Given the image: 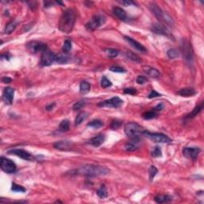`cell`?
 Masks as SVG:
<instances>
[{
  "label": "cell",
  "mask_w": 204,
  "mask_h": 204,
  "mask_svg": "<svg viewBox=\"0 0 204 204\" xmlns=\"http://www.w3.org/2000/svg\"><path fill=\"white\" fill-rule=\"evenodd\" d=\"M124 93L125 94H130V95H135V94H137V91L134 88H127L124 89Z\"/></svg>",
  "instance_id": "cell-45"
},
{
  "label": "cell",
  "mask_w": 204,
  "mask_h": 204,
  "mask_svg": "<svg viewBox=\"0 0 204 204\" xmlns=\"http://www.w3.org/2000/svg\"><path fill=\"white\" fill-rule=\"evenodd\" d=\"M143 71L148 75V76L153 77V78H157L160 76V73L156 69L152 68L150 66H144L143 67Z\"/></svg>",
  "instance_id": "cell-19"
},
{
  "label": "cell",
  "mask_w": 204,
  "mask_h": 204,
  "mask_svg": "<svg viewBox=\"0 0 204 204\" xmlns=\"http://www.w3.org/2000/svg\"><path fill=\"white\" fill-rule=\"evenodd\" d=\"M200 152V149L198 148H183V156L187 159L195 160L198 157V154Z\"/></svg>",
  "instance_id": "cell-13"
},
{
  "label": "cell",
  "mask_w": 204,
  "mask_h": 204,
  "mask_svg": "<svg viewBox=\"0 0 204 204\" xmlns=\"http://www.w3.org/2000/svg\"><path fill=\"white\" fill-rule=\"evenodd\" d=\"M27 48L30 52L33 53H37L39 52H45L48 50L47 46L45 43L38 41H31L27 44Z\"/></svg>",
  "instance_id": "cell-8"
},
{
  "label": "cell",
  "mask_w": 204,
  "mask_h": 204,
  "mask_svg": "<svg viewBox=\"0 0 204 204\" xmlns=\"http://www.w3.org/2000/svg\"><path fill=\"white\" fill-rule=\"evenodd\" d=\"M110 70L112 72H115V73H125L126 70L122 68V67L118 66V65H113V66L110 67Z\"/></svg>",
  "instance_id": "cell-43"
},
{
  "label": "cell",
  "mask_w": 204,
  "mask_h": 204,
  "mask_svg": "<svg viewBox=\"0 0 204 204\" xmlns=\"http://www.w3.org/2000/svg\"><path fill=\"white\" fill-rule=\"evenodd\" d=\"M89 116V113L85 111H82L77 116L76 119H75V124L76 125H79L81 124L84 120H86V118Z\"/></svg>",
  "instance_id": "cell-25"
},
{
  "label": "cell",
  "mask_w": 204,
  "mask_h": 204,
  "mask_svg": "<svg viewBox=\"0 0 204 204\" xmlns=\"http://www.w3.org/2000/svg\"><path fill=\"white\" fill-rule=\"evenodd\" d=\"M90 88H91V86H90V84L89 82L87 81H81L80 84V92L81 94H85L87 93H89L90 90Z\"/></svg>",
  "instance_id": "cell-29"
},
{
  "label": "cell",
  "mask_w": 204,
  "mask_h": 204,
  "mask_svg": "<svg viewBox=\"0 0 204 204\" xmlns=\"http://www.w3.org/2000/svg\"><path fill=\"white\" fill-rule=\"evenodd\" d=\"M10 154L15 155L17 156L20 157V158L26 160H34V156L30 152H28L26 150L23 149H13L9 151Z\"/></svg>",
  "instance_id": "cell-14"
},
{
  "label": "cell",
  "mask_w": 204,
  "mask_h": 204,
  "mask_svg": "<svg viewBox=\"0 0 204 204\" xmlns=\"http://www.w3.org/2000/svg\"><path fill=\"white\" fill-rule=\"evenodd\" d=\"M202 108H203V103H201L200 105H198V106H196L195 108V109H193V111L191 112V113H189L188 115H187V118H194V117H195V116H197V115L198 114V113H200L201 111H202Z\"/></svg>",
  "instance_id": "cell-26"
},
{
  "label": "cell",
  "mask_w": 204,
  "mask_h": 204,
  "mask_svg": "<svg viewBox=\"0 0 204 204\" xmlns=\"http://www.w3.org/2000/svg\"><path fill=\"white\" fill-rule=\"evenodd\" d=\"M56 54L53 52L47 50L43 52L41 56L40 65L42 66H49L55 61Z\"/></svg>",
  "instance_id": "cell-9"
},
{
  "label": "cell",
  "mask_w": 204,
  "mask_h": 204,
  "mask_svg": "<svg viewBox=\"0 0 204 204\" xmlns=\"http://www.w3.org/2000/svg\"><path fill=\"white\" fill-rule=\"evenodd\" d=\"M124 40L128 42V44L132 46V47H133L135 50H138V51H139V52H141V53H146V52H147L146 48H145L143 45L140 44L139 42H138L137 41L134 40L133 38H130V37H128V36H124Z\"/></svg>",
  "instance_id": "cell-15"
},
{
  "label": "cell",
  "mask_w": 204,
  "mask_h": 204,
  "mask_svg": "<svg viewBox=\"0 0 204 204\" xmlns=\"http://www.w3.org/2000/svg\"><path fill=\"white\" fill-rule=\"evenodd\" d=\"M167 54H168L169 58H171V59H175V58H177L179 56V51L178 50H176V49H170V50H168Z\"/></svg>",
  "instance_id": "cell-33"
},
{
  "label": "cell",
  "mask_w": 204,
  "mask_h": 204,
  "mask_svg": "<svg viewBox=\"0 0 204 204\" xmlns=\"http://www.w3.org/2000/svg\"><path fill=\"white\" fill-rule=\"evenodd\" d=\"M123 105V101L120 98L115 97V98H112L109 100H105V101H101L100 103H98V106L100 107H107V108H120L121 105Z\"/></svg>",
  "instance_id": "cell-11"
},
{
  "label": "cell",
  "mask_w": 204,
  "mask_h": 204,
  "mask_svg": "<svg viewBox=\"0 0 204 204\" xmlns=\"http://www.w3.org/2000/svg\"><path fill=\"white\" fill-rule=\"evenodd\" d=\"M145 136H147L148 138L152 140V141L156 142V143H170L172 142V139L168 137V135H164L162 133H152V132H149L148 131H144L143 133Z\"/></svg>",
  "instance_id": "cell-7"
},
{
  "label": "cell",
  "mask_w": 204,
  "mask_h": 204,
  "mask_svg": "<svg viewBox=\"0 0 204 204\" xmlns=\"http://www.w3.org/2000/svg\"><path fill=\"white\" fill-rule=\"evenodd\" d=\"M113 12L116 17L118 18L119 19L124 21L126 19H127V15H126V12L124 11V10L122 9L121 7H118V6H115L113 9Z\"/></svg>",
  "instance_id": "cell-21"
},
{
  "label": "cell",
  "mask_w": 204,
  "mask_h": 204,
  "mask_svg": "<svg viewBox=\"0 0 204 204\" xmlns=\"http://www.w3.org/2000/svg\"><path fill=\"white\" fill-rule=\"evenodd\" d=\"M162 156V151L160 147H156L152 152V156L153 157H160Z\"/></svg>",
  "instance_id": "cell-42"
},
{
  "label": "cell",
  "mask_w": 204,
  "mask_h": 204,
  "mask_svg": "<svg viewBox=\"0 0 204 204\" xmlns=\"http://www.w3.org/2000/svg\"><path fill=\"white\" fill-rule=\"evenodd\" d=\"M196 94V91L193 88H183L177 92V94L182 97H192Z\"/></svg>",
  "instance_id": "cell-22"
},
{
  "label": "cell",
  "mask_w": 204,
  "mask_h": 204,
  "mask_svg": "<svg viewBox=\"0 0 204 204\" xmlns=\"http://www.w3.org/2000/svg\"><path fill=\"white\" fill-rule=\"evenodd\" d=\"M69 61V55L65 53H60L56 54L55 61L59 64H66Z\"/></svg>",
  "instance_id": "cell-23"
},
{
  "label": "cell",
  "mask_w": 204,
  "mask_h": 204,
  "mask_svg": "<svg viewBox=\"0 0 204 204\" xmlns=\"http://www.w3.org/2000/svg\"><path fill=\"white\" fill-rule=\"evenodd\" d=\"M53 147L61 151H68L72 148L73 143L69 140H61V141H58L54 144Z\"/></svg>",
  "instance_id": "cell-17"
},
{
  "label": "cell",
  "mask_w": 204,
  "mask_h": 204,
  "mask_svg": "<svg viewBox=\"0 0 204 204\" xmlns=\"http://www.w3.org/2000/svg\"><path fill=\"white\" fill-rule=\"evenodd\" d=\"M17 24H18V23H16L15 20H14V21H11L10 23H8L7 25H6V28H5V31H4L5 34H7V35L11 34V33L13 32L15 30L16 27H17Z\"/></svg>",
  "instance_id": "cell-28"
},
{
  "label": "cell",
  "mask_w": 204,
  "mask_h": 204,
  "mask_svg": "<svg viewBox=\"0 0 204 204\" xmlns=\"http://www.w3.org/2000/svg\"><path fill=\"white\" fill-rule=\"evenodd\" d=\"M120 3L123 4L124 6H131V5H135V2H132V1H130V0H124V1H120Z\"/></svg>",
  "instance_id": "cell-47"
},
{
  "label": "cell",
  "mask_w": 204,
  "mask_h": 204,
  "mask_svg": "<svg viewBox=\"0 0 204 204\" xmlns=\"http://www.w3.org/2000/svg\"><path fill=\"white\" fill-rule=\"evenodd\" d=\"M145 130L143 127L135 122H129L124 126V132L129 138L139 137V135H143Z\"/></svg>",
  "instance_id": "cell-5"
},
{
  "label": "cell",
  "mask_w": 204,
  "mask_h": 204,
  "mask_svg": "<svg viewBox=\"0 0 204 204\" xmlns=\"http://www.w3.org/2000/svg\"><path fill=\"white\" fill-rule=\"evenodd\" d=\"M181 52L183 54V59L188 65H192L194 61V52L191 42L188 40L183 38L181 42Z\"/></svg>",
  "instance_id": "cell-4"
},
{
  "label": "cell",
  "mask_w": 204,
  "mask_h": 204,
  "mask_svg": "<svg viewBox=\"0 0 204 204\" xmlns=\"http://www.w3.org/2000/svg\"><path fill=\"white\" fill-rule=\"evenodd\" d=\"M125 56L128 59L131 60V61H134V62L135 63L141 62V58H140L136 53H133L132 51H130V50L127 51L125 53Z\"/></svg>",
  "instance_id": "cell-24"
},
{
  "label": "cell",
  "mask_w": 204,
  "mask_h": 204,
  "mask_svg": "<svg viewBox=\"0 0 204 204\" xmlns=\"http://www.w3.org/2000/svg\"><path fill=\"white\" fill-rule=\"evenodd\" d=\"M136 82L139 85H144L145 84L146 82H148V79L146 77L144 76H138L136 77Z\"/></svg>",
  "instance_id": "cell-44"
},
{
  "label": "cell",
  "mask_w": 204,
  "mask_h": 204,
  "mask_svg": "<svg viewBox=\"0 0 204 204\" xmlns=\"http://www.w3.org/2000/svg\"><path fill=\"white\" fill-rule=\"evenodd\" d=\"M161 94H158L156 91H155V90H152V91L148 94V98L152 99V98H158V97H160Z\"/></svg>",
  "instance_id": "cell-46"
},
{
  "label": "cell",
  "mask_w": 204,
  "mask_h": 204,
  "mask_svg": "<svg viewBox=\"0 0 204 204\" xmlns=\"http://www.w3.org/2000/svg\"><path fill=\"white\" fill-rule=\"evenodd\" d=\"M2 81L4 82V83H10L11 81V78H10L8 77H4L2 79Z\"/></svg>",
  "instance_id": "cell-49"
},
{
  "label": "cell",
  "mask_w": 204,
  "mask_h": 204,
  "mask_svg": "<svg viewBox=\"0 0 204 204\" xmlns=\"http://www.w3.org/2000/svg\"><path fill=\"white\" fill-rule=\"evenodd\" d=\"M105 21H106V18L103 15L98 14V15H95L88 23H86L85 27L88 31H94L101 27L102 25H104Z\"/></svg>",
  "instance_id": "cell-6"
},
{
  "label": "cell",
  "mask_w": 204,
  "mask_h": 204,
  "mask_svg": "<svg viewBox=\"0 0 204 204\" xmlns=\"http://www.w3.org/2000/svg\"><path fill=\"white\" fill-rule=\"evenodd\" d=\"M76 22V11L74 9L69 8L63 12L60 18L59 30L63 33L69 34L73 31Z\"/></svg>",
  "instance_id": "cell-2"
},
{
  "label": "cell",
  "mask_w": 204,
  "mask_h": 204,
  "mask_svg": "<svg viewBox=\"0 0 204 204\" xmlns=\"http://www.w3.org/2000/svg\"><path fill=\"white\" fill-rule=\"evenodd\" d=\"M163 109V105L162 104H160V105H158L156 107H155L154 110H161Z\"/></svg>",
  "instance_id": "cell-50"
},
{
  "label": "cell",
  "mask_w": 204,
  "mask_h": 204,
  "mask_svg": "<svg viewBox=\"0 0 204 204\" xmlns=\"http://www.w3.org/2000/svg\"><path fill=\"white\" fill-rule=\"evenodd\" d=\"M59 130L61 132H67L69 130V121L68 120H63L59 124Z\"/></svg>",
  "instance_id": "cell-32"
},
{
  "label": "cell",
  "mask_w": 204,
  "mask_h": 204,
  "mask_svg": "<svg viewBox=\"0 0 204 204\" xmlns=\"http://www.w3.org/2000/svg\"><path fill=\"white\" fill-rule=\"evenodd\" d=\"M85 101H77V102H76V103L73 105V110H79V109H82L83 107H85Z\"/></svg>",
  "instance_id": "cell-40"
},
{
  "label": "cell",
  "mask_w": 204,
  "mask_h": 204,
  "mask_svg": "<svg viewBox=\"0 0 204 204\" xmlns=\"http://www.w3.org/2000/svg\"><path fill=\"white\" fill-rule=\"evenodd\" d=\"M72 49V42H71L70 40H65L64 42V44H63L62 46V51L63 53H68Z\"/></svg>",
  "instance_id": "cell-34"
},
{
  "label": "cell",
  "mask_w": 204,
  "mask_h": 204,
  "mask_svg": "<svg viewBox=\"0 0 204 204\" xmlns=\"http://www.w3.org/2000/svg\"><path fill=\"white\" fill-rule=\"evenodd\" d=\"M155 201L158 203H163V202H168L172 200V197L170 195H158L155 197Z\"/></svg>",
  "instance_id": "cell-27"
},
{
  "label": "cell",
  "mask_w": 204,
  "mask_h": 204,
  "mask_svg": "<svg viewBox=\"0 0 204 204\" xmlns=\"http://www.w3.org/2000/svg\"><path fill=\"white\" fill-rule=\"evenodd\" d=\"M0 166H1V169L3 172H6V173H14L15 172L16 165L12 161V160H9L5 157H2L1 158V161H0Z\"/></svg>",
  "instance_id": "cell-10"
},
{
  "label": "cell",
  "mask_w": 204,
  "mask_h": 204,
  "mask_svg": "<svg viewBox=\"0 0 204 204\" xmlns=\"http://www.w3.org/2000/svg\"><path fill=\"white\" fill-rule=\"evenodd\" d=\"M97 194H98V196L101 198H105L108 196V191H107V188L105 185H101V187L97 191Z\"/></svg>",
  "instance_id": "cell-31"
},
{
  "label": "cell",
  "mask_w": 204,
  "mask_h": 204,
  "mask_svg": "<svg viewBox=\"0 0 204 204\" xmlns=\"http://www.w3.org/2000/svg\"><path fill=\"white\" fill-rule=\"evenodd\" d=\"M101 85L103 88H109L110 86H112V82L107 78L106 77H102L101 81Z\"/></svg>",
  "instance_id": "cell-39"
},
{
  "label": "cell",
  "mask_w": 204,
  "mask_h": 204,
  "mask_svg": "<svg viewBox=\"0 0 204 204\" xmlns=\"http://www.w3.org/2000/svg\"><path fill=\"white\" fill-rule=\"evenodd\" d=\"M105 52L106 53V54L109 56L111 58H113V57H116V56L118 55V51L115 49H112V48H107L105 49Z\"/></svg>",
  "instance_id": "cell-35"
},
{
  "label": "cell",
  "mask_w": 204,
  "mask_h": 204,
  "mask_svg": "<svg viewBox=\"0 0 204 204\" xmlns=\"http://www.w3.org/2000/svg\"><path fill=\"white\" fill-rule=\"evenodd\" d=\"M157 172H158V170H157V168H156V167L155 166L150 167L148 173H149V179H150L151 181H152L153 179H154L155 176H156V175L157 174Z\"/></svg>",
  "instance_id": "cell-38"
},
{
  "label": "cell",
  "mask_w": 204,
  "mask_h": 204,
  "mask_svg": "<svg viewBox=\"0 0 204 204\" xmlns=\"http://www.w3.org/2000/svg\"><path fill=\"white\" fill-rule=\"evenodd\" d=\"M104 125V123L101 121V120H94L88 123L87 126L88 127H91L94 128H100Z\"/></svg>",
  "instance_id": "cell-30"
},
{
  "label": "cell",
  "mask_w": 204,
  "mask_h": 204,
  "mask_svg": "<svg viewBox=\"0 0 204 204\" xmlns=\"http://www.w3.org/2000/svg\"><path fill=\"white\" fill-rule=\"evenodd\" d=\"M11 190L15 192H26V188L25 187H23V186L19 185L17 183H12V187H11Z\"/></svg>",
  "instance_id": "cell-36"
},
{
  "label": "cell",
  "mask_w": 204,
  "mask_h": 204,
  "mask_svg": "<svg viewBox=\"0 0 204 204\" xmlns=\"http://www.w3.org/2000/svg\"><path fill=\"white\" fill-rule=\"evenodd\" d=\"M55 106V103H52V104H50V105H48L46 107V109L47 111H50L52 110V109H53V107Z\"/></svg>",
  "instance_id": "cell-48"
},
{
  "label": "cell",
  "mask_w": 204,
  "mask_h": 204,
  "mask_svg": "<svg viewBox=\"0 0 204 204\" xmlns=\"http://www.w3.org/2000/svg\"><path fill=\"white\" fill-rule=\"evenodd\" d=\"M76 175L87 176V177H96V176H101L108 175L110 170L105 166L101 165H94V164H88L84 166L80 167L74 171Z\"/></svg>",
  "instance_id": "cell-1"
},
{
  "label": "cell",
  "mask_w": 204,
  "mask_h": 204,
  "mask_svg": "<svg viewBox=\"0 0 204 204\" xmlns=\"http://www.w3.org/2000/svg\"><path fill=\"white\" fill-rule=\"evenodd\" d=\"M149 9L152 11V13L155 15V17L158 19L160 23L164 25V27H173L175 25L174 20L171 16L168 15L167 12L163 10L159 6H157L156 4L152 3L149 5Z\"/></svg>",
  "instance_id": "cell-3"
},
{
  "label": "cell",
  "mask_w": 204,
  "mask_h": 204,
  "mask_svg": "<svg viewBox=\"0 0 204 204\" xmlns=\"http://www.w3.org/2000/svg\"><path fill=\"white\" fill-rule=\"evenodd\" d=\"M157 113L155 112V111H148V112H146L143 114V118L145 120H151V119L155 118L156 117Z\"/></svg>",
  "instance_id": "cell-37"
},
{
  "label": "cell",
  "mask_w": 204,
  "mask_h": 204,
  "mask_svg": "<svg viewBox=\"0 0 204 204\" xmlns=\"http://www.w3.org/2000/svg\"><path fill=\"white\" fill-rule=\"evenodd\" d=\"M122 124H123V122L121 121V120H113V121H112L110 127L112 129H117V128H119L120 126L122 125Z\"/></svg>",
  "instance_id": "cell-41"
},
{
  "label": "cell",
  "mask_w": 204,
  "mask_h": 204,
  "mask_svg": "<svg viewBox=\"0 0 204 204\" xmlns=\"http://www.w3.org/2000/svg\"><path fill=\"white\" fill-rule=\"evenodd\" d=\"M14 95H15V90L10 87H6L2 94V100L6 105H11L14 100Z\"/></svg>",
  "instance_id": "cell-16"
},
{
  "label": "cell",
  "mask_w": 204,
  "mask_h": 204,
  "mask_svg": "<svg viewBox=\"0 0 204 204\" xmlns=\"http://www.w3.org/2000/svg\"><path fill=\"white\" fill-rule=\"evenodd\" d=\"M105 135H104V134H100V135H96L94 137L91 138V139L89 140L88 144L93 145L94 147L98 148L99 147V146H101V145L105 142Z\"/></svg>",
  "instance_id": "cell-18"
},
{
  "label": "cell",
  "mask_w": 204,
  "mask_h": 204,
  "mask_svg": "<svg viewBox=\"0 0 204 204\" xmlns=\"http://www.w3.org/2000/svg\"><path fill=\"white\" fill-rule=\"evenodd\" d=\"M152 31L156 35H163V36H165L167 38H170V39H174L173 35L171 34L168 29L166 28V27H164L162 24H158V23H156L154 25H152Z\"/></svg>",
  "instance_id": "cell-12"
},
{
  "label": "cell",
  "mask_w": 204,
  "mask_h": 204,
  "mask_svg": "<svg viewBox=\"0 0 204 204\" xmlns=\"http://www.w3.org/2000/svg\"><path fill=\"white\" fill-rule=\"evenodd\" d=\"M139 142V137L132 138V141L125 144V150L128 152H134L138 148L137 143Z\"/></svg>",
  "instance_id": "cell-20"
}]
</instances>
